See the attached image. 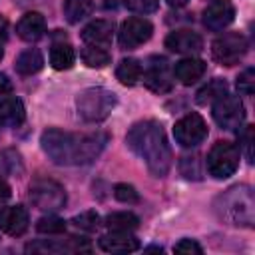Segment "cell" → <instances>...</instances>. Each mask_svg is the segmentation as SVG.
I'll use <instances>...</instances> for the list:
<instances>
[{
	"label": "cell",
	"mask_w": 255,
	"mask_h": 255,
	"mask_svg": "<svg viewBox=\"0 0 255 255\" xmlns=\"http://www.w3.org/2000/svg\"><path fill=\"white\" fill-rule=\"evenodd\" d=\"M12 195V189H10V185L6 183V179L4 177H0V203H4L8 197Z\"/></svg>",
	"instance_id": "obj_37"
},
{
	"label": "cell",
	"mask_w": 255,
	"mask_h": 255,
	"mask_svg": "<svg viewBox=\"0 0 255 255\" xmlns=\"http://www.w3.org/2000/svg\"><path fill=\"white\" fill-rule=\"evenodd\" d=\"M247 38L241 32H225L211 44V56L221 66H235L247 54Z\"/></svg>",
	"instance_id": "obj_7"
},
{
	"label": "cell",
	"mask_w": 255,
	"mask_h": 255,
	"mask_svg": "<svg viewBox=\"0 0 255 255\" xmlns=\"http://www.w3.org/2000/svg\"><path fill=\"white\" fill-rule=\"evenodd\" d=\"M30 217L28 211L22 205H8L0 209V231H4L6 235L18 237L28 229Z\"/></svg>",
	"instance_id": "obj_14"
},
{
	"label": "cell",
	"mask_w": 255,
	"mask_h": 255,
	"mask_svg": "<svg viewBox=\"0 0 255 255\" xmlns=\"http://www.w3.org/2000/svg\"><path fill=\"white\" fill-rule=\"evenodd\" d=\"M205 70H207V64L203 60H199V58H183V60L175 62L173 78L179 80L183 86H191V84H195L197 80L203 78Z\"/></svg>",
	"instance_id": "obj_17"
},
{
	"label": "cell",
	"mask_w": 255,
	"mask_h": 255,
	"mask_svg": "<svg viewBox=\"0 0 255 255\" xmlns=\"http://www.w3.org/2000/svg\"><path fill=\"white\" fill-rule=\"evenodd\" d=\"M36 231L38 233H46V235H58V233H64L66 231V221L56 217V215H48V217H42L38 219L36 223Z\"/></svg>",
	"instance_id": "obj_28"
},
{
	"label": "cell",
	"mask_w": 255,
	"mask_h": 255,
	"mask_svg": "<svg viewBox=\"0 0 255 255\" xmlns=\"http://www.w3.org/2000/svg\"><path fill=\"white\" fill-rule=\"evenodd\" d=\"M141 72H143V66H141L139 60H135V58H124L118 64V68H116V78L124 86H135L141 80Z\"/></svg>",
	"instance_id": "obj_21"
},
{
	"label": "cell",
	"mask_w": 255,
	"mask_h": 255,
	"mask_svg": "<svg viewBox=\"0 0 255 255\" xmlns=\"http://www.w3.org/2000/svg\"><path fill=\"white\" fill-rule=\"evenodd\" d=\"M24 173V159L18 149H2L0 151V175L20 177Z\"/></svg>",
	"instance_id": "obj_22"
},
{
	"label": "cell",
	"mask_w": 255,
	"mask_h": 255,
	"mask_svg": "<svg viewBox=\"0 0 255 255\" xmlns=\"http://www.w3.org/2000/svg\"><path fill=\"white\" fill-rule=\"evenodd\" d=\"M110 135L104 131L72 133L58 128H48L40 135L44 153L58 165H86L92 163L106 147Z\"/></svg>",
	"instance_id": "obj_1"
},
{
	"label": "cell",
	"mask_w": 255,
	"mask_h": 255,
	"mask_svg": "<svg viewBox=\"0 0 255 255\" xmlns=\"http://www.w3.org/2000/svg\"><path fill=\"white\" fill-rule=\"evenodd\" d=\"M237 90L245 96H251L255 90V70L253 68H245L239 76H237Z\"/></svg>",
	"instance_id": "obj_31"
},
{
	"label": "cell",
	"mask_w": 255,
	"mask_h": 255,
	"mask_svg": "<svg viewBox=\"0 0 255 255\" xmlns=\"http://www.w3.org/2000/svg\"><path fill=\"white\" fill-rule=\"evenodd\" d=\"M235 20V6L231 0H213L203 10V26L211 32L225 30Z\"/></svg>",
	"instance_id": "obj_12"
},
{
	"label": "cell",
	"mask_w": 255,
	"mask_h": 255,
	"mask_svg": "<svg viewBox=\"0 0 255 255\" xmlns=\"http://www.w3.org/2000/svg\"><path fill=\"white\" fill-rule=\"evenodd\" d=\"M98 245L106 253H131L139 249V239L129 231H112L98 239Z\"/></svg>",
	"instance_id": "obj_15"
},
{
	"label": "cell",
	"mask_w": 255,
	"mask_h": 255,
	"mask_svg": "<svg viewBox=\"0 0 255 255\" xmlns=\"http://www.w3.org/2000/svg\"><path fill=\"white\" fill-rule=\"evenodd\" d=\"M205 165H207L209 175H213L215 179H225L233 175L239 167V147L231 141L213 143V147L207 153Z\"/></svg>",
	"instance_id": "obj_5"
},
{
	"label": "cell",
	"mask_w": 255,
	"mask_h": 255,
	"mask_svg": "<svg viewBox=\"0 0 255 255\" xmlns=\"http://www.w3.org/2000/svg\"><path fill=\"white\" fill-rule=\"evenodd\" d=\"M80 56H82V62H84L88 68H104V66H108L110 60H112L110 52H106V50L100 48V46H90V44L80 52Z\"/></svg>",
	"instance_id": "obj_27"
},
{
	"label": "cell",
	"mask_w": 255,
	"mask_h": 255,
	"mask_svg": "<svg viewBox=\"0 0 255 255\" xmlns=\"http://www.w3.org/2000/svg\"><path fill=\"white\" fill-rule=\"evenodd\" d=\"M76 62V52L70 44H54L50 50V64L54 70H70Z\"/></svg>",
	"instance_id": "obj_24"
},
{
	"label": "cell",
	"mask_w": 255,
	"mask_h": 255,
	"mask_svg": "<svg viewBox=\"0 0 255 255\" xmlns=\"http://www.w3.org/2000/svg\"><path fill=\"white\" fill-rule=\"evenodd\" d=\"M30 201L34 203V207H38L40 211H60L66 205V191L64 187L54 181V179H34L30 183V191H28Z\"/></svg>",
	"instance_id": "obj_6"
},
{
	"label": "cell",
	"mask_w": 255,
	"mask_h": 255,
	"mask_svg": "<svg viewBox=\"0 0 255 255\" xmlns=\"http://www.w3.org/2000/svg\"><path fill=\"white\" fill-rule=\"evenodd\" d=\"M173 251H175V253H187V255H191V253H195V255L203 253L201 245H199L197 241H193V239H181V241L173 247Z\"/></svg>",
	"instance_id": "obj_34"
},
{
	"label": "cell",
	"mask_w": 255,
	"mask_h": 255,
	"mask_svg": "<svg viewBox=\"0 0 255 255\" xmlns=\"http://www.w3.org/2000/svg\"><path fill=\"white\" fill-rule=\"evenodd\" d=\"M16 72L18 74H22V76H32V74H36V72H40L42 70V66H44V56H42V52L40 50H36V48H28V50H24L18 58H16Z\"/></svg>",
	"instance_id": "obj_20"
},
{
	"label": "cell",
	"mask_w": 255,
	"mask_h": 255,
	"mask_svg": "<svg viewBox=\"0 0 255 255\" xmlns=\"http://www.w3.org/2000/svg\"><path fill=\"white\" fill-rule=\"evenodd\" d=\"M10 92H12V82H10V78H8L6 74H0V98L6 96V94H10Z\"/></svg>",
	"instance_id": "obj_36"
},
{
	"label": "cell",
	"mask_w": 255,
	"mask_h": 255,
	"mask_svg": "<svg viewBox=\"0 0 255 255\" xmlns=\"http://www.w3.org/2000/svg\"><path fill=\"white\" fill-rule=\"evenodd\" d=\"M114 38V22L112 20H104V18H98V20H92L90 24L84 26L82 30V40L90 46H108Z\"/></svg>",
	"instance_id": "obj_16"
},
{
	"label": "cell",
	"mask_w": 255,
	"mask_h": 255,
	"mask_svg": "<svg viewBox=\"0 0 255 255\" xmlns=\"http://www.w3.org/2000/svg\"><path fill=\"white\" fill-rule=\"evenodd\" d=\"M92 10H94V2L92 0H64V16L72 24H76V22L84 20L86 16H90Z\"/></svg>",
	"instance_id": "obj_26"
},
{
	"label": "cell",
	"mask_w": 255,
	"mask_h": 255,
	"mask_svg": "<svg viewBox=\"0 0 255 255\" xmlns=\"http://www.w3.org/2000/svg\"><path fill=\"white\" fill-rule=\"evenodd\" d=\"M46 32V20L40 12H28L24 14L16 24V34L24 42H36Z\"/></svg>",
	"instance_id": "obj_18"
},
{
	"label": "cell",
	"mask_w": 255,
	"mask_h": 255,
	"mask_svg": "<svg viewBox=\"0 0 255 255\" xmlns=\"http://www.w3.org/2000/svg\"><path fill=\"white\" fill-rule=\"evenodd\" d=\"M241 141H243V147H245V155H247V161L253 163V126H247L243 135H241Z\"/></svg>",
	"instance_id": "obj_35"
},
{
	"label": "cell",
	"mask_w": 255,
	"mask_h": 255,
	"mask_svg": "<svg viewBox=\"0 0 255 255\" xmlns=\"http://www.w3.org/2000/svg\"><path fill=\"white\" fill-rule=\"evenodd\" d=\"M8 30H10V24H8V20L0 14V42L8 40Z\"/></svg>",
	"instance_id": "obj_38"
},
{
	"label": "cell",
	"mask_w": 255,
	"mask_h": 255,
	"mask_svg": "<svg viewBox=\"0 0 255 255\" xmlns=\"http://www.w3.org/2000/svg\"><path fill=\"white\" fill-rule=\"evenodd\" d=\"M114 197L122 203H137L139 201V193L129 183H118L114 187Z\"/></svg>",
	"instance_id": "obj_30"
},
{
	"label": "cell",
	"mask_w": 255,
	"mask_h": 255,
	"mask_svg": "<svg viewBox=\"0 0 255 255\" xmlns=\"http://www.w3.org/2000/svg\"><path fill=\"white\" fill-rule=\"evenodd\" d=\"M151 34H153V24L145 18L133 16V18H128L122 22L118 40L124 50H135L141 44H145L151 38Z\"/></svg>",
	"instance_id": "obj_10"
},
{
	"label": "cell",
	"mask_w": 255,
	"mask_h": 255,
	"mask_svg": "<svg viewBox=\"0 0 255 255\" xmlns=\"http://www.w3.org/2000/svg\"><path fill=\"white\" fill-rule=\"evenodd\" d=\"M141 80L143 86L153 94H167L173 88V74H169L163 58H151V64H147L141 72Z\"/></svg>",
	"instance_id": "obj_11"
},
{
	"label": "cell",
	"mask_w": 255,
	"mask_h": 255,
	"mask_svg": "<svg viewBox=\"0 0 255 255\" xmlns=\"http://www.w3.org/2000/svg\"><path fill=\"white\" fill-rule=\"evenodd\" d=\"M128 147L147 165L151 175L165 177L171 167V147L159 122L141 120L133 124L126 135Z\"/></svg>",
	"instance_id": "obj_2"
},
{
	"label": "cell",
	"mask_w": 255,
	"mask_h": 255,
	"mask_svg": "<svg viewBox=\"0 0 255 255\" xmlns=\"http://www.w3.org/2000/svg\"><path fill=\"white\" fill-rule=\"evenodd\" d=\"M227 94V82L221 80V78H213L211 82H207L197 94H195V102L199 106H207V104H213L215 100H219L221 96Z\"/></svg>",
	"instance_id": "obj_23"
},
{
	"label": "cell",
	"mask_w": 255,
	"mask_h": 255,
	"mask_svg": "<svg viewBox=\"0 0 255 255\" xmlns=\"http://www.w3.org/2000/svg\"><path fill=\"white\" fill-rule=\"evenodd\" d=\"M124 4L131 12H139V14H149L159 8V0H124Z\"/></svg>",
	"instance_id": "obj_32"
},
{
	"label": "cell",
	"mask_w": 255,
	"mask_h": 255,
	"mask_svg": "<svg viewBox=\"0 0 255 255\" xmlns=\"http://www.w3.org/2000/svg\"><path fill=\"white\" fill-rule=\"evenodd\" d=\"M165 48L175 54H197L203 48V40L193 30H173L165 38Z\"/></svg>",
	"instance_id": "obj_13"
},
{
	"label": "cell",
	"mask_w": 255,
	"mask_h": 255,
	"mask_svg": "<svg viewBox=\"0 0 255 255\" xmlns=\"http://www.w3.org/2000/svg\"><path fill=\"white\" fill-rule=\"evenodd\" d=\"M219 217L229 225L253 227L255 221V197L249 185H233L217 199Z\"/></svg>",
	"instance_id": "obj_3"
},
{
	"label": "cell",
	"mask_w": 255,
	"mask_h": 255,
	"mask_svg": "<svg viewBox=\"0 0 255 255\" xmlns=\"http://www.w3.org/2000/svg\"><path fill=\"white\" fill-rule=\"evenodd\" d=\"M24 118H26V110L20 98L16 96L0 98V126L16 128L24 122Z\"/></svg>",
	"instance_id": "obj_19"
},
{
	"label": "cell",
	"mask_w": 255,
	"mask_h": 255,
	"mask_svg": "<svg viewBox=\"0 0 255 255\" xmlns=\"http://www.w3.org/2000/svg\"><path fill=\"white\" fill-rule=\"evenodd\" d=\"M2 58H4V50L0 48V60H2Z\"/></svg>",
	"instance_id": "obj_40"
},
{
	"label": "cell",
	"mask_w": 255,
	"mask_h": 255,
	"mask_svg": "<svg viewBox=\"0 0 255 255\" xmlns=\"http://www.w3.org/2000/svg\"><path fill=\"white\" fill-rule=\"evenodd\" d=\"M72 223L78 229H82V231H96L102 225V219H100V215L96 211L90 209V211H82L80 215H74L72 217Z\"/></svg>",
	"instance_id": "obj_29"
},
{
	"label": "cell",
	"mask_w": 255,
	"mask_h": 255,
	"mask_svg": "<svg viewBox=\"0 0 255 255\" xmlns=\"http://www.w3.org/2000/svg\"><path fill=\"white\" fill-rule=\"evenodd\" d=\"M211 116H213V120L219 128L237 129L245 120V108H243V102L237 96L225 94V96H221L219 100L213 102Z\"/></svg>",
	"instance_id": "obj_8"
},
{
	"label": "cell",
	"mask_w": 255,
	"mask_h": 255,
	"mask_svg": "<svg viewBox=\"0 0 255 255\" xmlns=\"http://www.w3.org/2000/svg\"><path fill=\"white\" fill-rule=\"evenodd\" d=\"M104 225L112 231H131L139 225V217L131 211H116L104 219Z\"/></svg>",
	"instance_id": "obj_25"
},
{
	"label": "cell",
	"mask_w": 255,
	"mask_h": 255,
	"mask_svg": "<svg viewBox=\"0 0 255 255\" xmlns=\"http://www.w3.org/2000/svg\"><path fill=\"white\" fill-rule=\"evenodd\" d=\"M165 2H167L171 8H181V6H185L189 0H165Z\"/></svg>",
	"instance_id": "obj_39"
},
{
	"label": "cell",
	"mask_w": 255,
	"mask_h": 255,
	"mask_svg": "<svg viewBox=\"0 0 255 255\" xmlns=\"http://www.w3.org/2000/svg\"><path fill=\"white\" fill-rule=\"evenodd\" d=\"M181 163L189 165V171L183 173L187 179H199L201 177V169L197 167L199 165V157L197 155H185V157H181Z\"/></svg>",
	"instance_id": "obj_33"
},
{
	"label": "cell",
	"mask_w": 255,
	"mask_h": 255,
	"mask_svg": "<svg viewBox=\"0 0 255 255\" xmlns=\"http://www.w3.org/2000/svg\"><path fill=\"white\" fill-rule=\"evenodd\" d=\"M118 104V98L112 90L108 88H86L78 94L76 98V110H78V116L84 120V122H102L106 120L112 110L116 108Z\"/></svg>",
	"instance_id": "obj_4"
},
{
	"label": "cell",
	"mask_w": 255,
	"mask_h": 255,
	"mask_svg": "<svg viewBox=\"0 0 255 255\" xmlns=\"http://www.w3.org/2000/svg\"><path fill=\"white\" fill-rule=\"evenodd\" d=\"M173 137H175V141L181 147H195V145H199L207 137V124L195 112L185 114L181 120L175 122Z\"/></svg>",
	"instance_id": "obj_9"
}]
</instances>
